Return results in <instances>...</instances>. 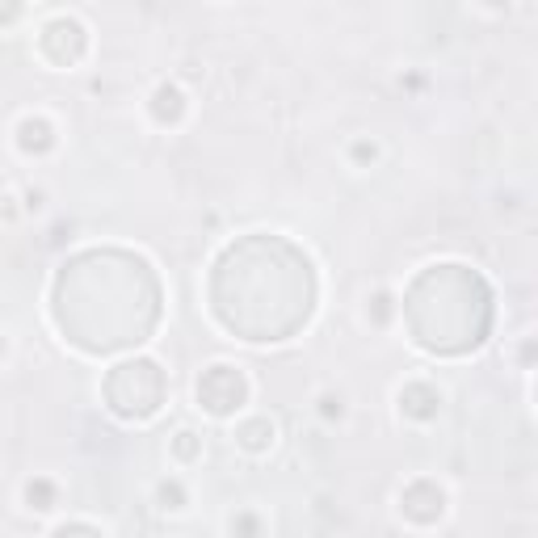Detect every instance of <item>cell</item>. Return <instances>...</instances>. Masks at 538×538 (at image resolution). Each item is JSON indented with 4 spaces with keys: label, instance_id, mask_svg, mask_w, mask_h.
Wrapping results in <instances>:
<instances>
[{
    "label": "cell",
    "instance_id": "obj_1",
    "mask_svg": "<svg viewBox=\"0 0 538 538\" xmlns=\"http://www.w3.org/2000/svg\"><path fill=\"white\" fill-rule=\"evenodd\" d=\"M312 265L278 235H248L215 265V316L245 341H286L312 316Z\"/></svg>",
    "mask_w": 538,
    "mask_h": 538
},
{
    "label": "cell",
    "instance_id": "obj_2",
    "mask_svg": "<svg viewBox=\"0 0 538 538\" xmlns=\"http://www.w3.org/2000/svg\"><path fill=\"white\" fill-rule=\"evenodd\" d=\"M412 337L433 353H467L476 350L492 328V294L480 274L463 265H437L425 269L412 282L408 299Z\"/></svg>",
    "mask_w": 538,
    "mask_h": 538
},
{
    "label": "cell",
    "instance_id": "obj_3",
    "mask_svg": "<svg viewBox=\"0 0 538 538\" xmlns=\"http://www.w3.org/2000/svg\"><path fill=\"white\" fill-rule=\"evenodd\" d=\"M106 399L110 408L127 421H143L160 408L164 399V370L148 358H135V362H122L110 370L106 379Z\"/></svg>",
    "mask_w": 538,
    "mask_h": 538
},
{
    "label": "cell",
    "instance_id": "obj_4",
    "mask_svg": "<svg viewBox=\"0 0 538 538\" xmlns=\"http://www.w3.org/2000/svg\"><path fill=\"white\" fill-rule=\"evenodd\" d=\"M248 396V383L240 370H232V366H211L207 375L198 379V399L202 408L215 412V417H227V412H235L240 404H245Z\"/></svg>",
    "mask_w": 538,
    "mask_h": 538
},
{
    "label": "cell",
    "instance_id": "obj_5",
    "mask_svg": "<svg viewBox=\"0 0 538 538\" xmlns=\"http://www.w3.org/2000/svg\"><path fill=\"white\" fill-rule=\"evenodd\" d=\"M43 51H47L55 63H76L84 55V30L81 22H72V17H59V22L47 25V34H43Z\"/></svg>",
    "mask_w": 538,
    "mask_h": 538
},
{
    "label": "cell",
    "instance_id": "obj_6",
    "mask_svg": "<svg viewBox=\"0 0 538 538\" xmlns=\"http://www.w3.org/2000/svg\"><path fill=\"white\" fill-rule=\"evenodd\" d=\"M399 504H404V514H408L412 522H437V517H442V488L429 480H417L412 488H404Z\"/></svg>",
    "mask_w": 538,
    "mask_h": 538
},
{
    "label": "cell",
    "instance_id": "obj_7",
    "mask_svg": "<svg viewBox=\"0 0 538 538\" xmlns=\"http://www.w3.org/2000/svg\"><path fill=\"white\" fill-rule=\"evenodd\" d=\"M399 408L408 412V417H417V421H429L433 412H437V391H433L429 383H412L399 391Z\"/></svg>",
    "mask_w": 538,
    "mask_h": 538
},
{
    "label": "cell",
    "instance_id": "obj_8",
    "mask_svg": "<svg viewBox=\"0 0 538 538\" xmlns=\"http://www.w3.org/2000/svg\"><path fill=\"white\" fill-rule=\"evenodd\" d=\"M17 135H22V148H25V152H47L51 143H55V135H51V127L43 122V118H25Z\"/></svg>",
    "mask_w": 538,
    "mask_h": 538
},
{
    "label": "cell",
    "instance_id": "obj_9",
    "mask_svg": "<svg viewBox=\"0 0 538 538\" xmlns=\"http://www.w3.org/2000/svg\"><path fill=\"white\" fill-rule=\"evenodd\" d=\"M181 110H186V101H181V93H177L173 84H164V89H156L152 114L160 118V122H177V118H181Z\"/></svg>",
    "mask_w": 538,
    "mask_h": 538
},
{
    "label": "cell",
    "instance_id": "obj_10",
    "mask_svg": "<svg viewBox=\"0 0 538 538\" xmlns=\"http://www.w3.org/2000/svg\"><path fill=\"white\" fill-rule=\"evenodd\" d=\"M240 442H245L248 450H265V446L274 442V425L269 421H248L245 429H240Z\"/></svg>",
    "mask_w": 538,
    "mask_h": 538
},
{
    "label": "cell",
    "instance_id": "obj_11",
    "mask_svg": "<svg viewBox=\"0 0 538 538\" xmlns=\"http://www.w3.org/2000/svg\"><path fill=\"white\" fill-rule=\"evenodd\" d=\"M25 496H30V504H34V509H51V501H55V488H51L47 480H34L30 488H25Z\"/></svg>",
    "mask_w": 538,
    "mask_h": 538
},
{
    "label": "cell",
    "instance_id": "obj_12",
    "mask_svg": "<svg viewBox=\"0 0 538 538\" xmlns=\"http://www.w3.org/2000/svg\"><path fill=\"white\" fill-rule=\"evenodd\" d=\"M232 530H235L240 538H257V517H253V514H240V517L232 522Z\"/></svg>",
    "mask_w": 538,
    "mask_h": 538
},
{
    "label": "cell",
    "instance_id": "obj_13",
    "mask_svg": "<svg viewBox=\"0 0 538 538\" xmlns=\"http://www.w3.org/2000/svg\"><path fill=\"white\" fill-rule=\"evenodd\" d=\"M177 455H181V458H194V455H198V442H194V433H177Z\"/></svg>",
    "mask_w": 538,
    "mask_h": 538
},
{
    "label": "cell",
    "instance_id": "obj_14",
    "mask_svg": "<svg viewBox=\"0 0 538 538\" xmlns=\"http://www.w3.org/2000/svg\"><path fill=\"white\" fill-rule=\"evenodd\" d=\"M55 538H101L93 526H63Z\"/></svg>",
    "mask_w": 538,
    "mask_h": 538
},
{
    "label": "cell",
    "instance_id": "obj_15",
    "mask_svg": "<svg viewBox=\"0 0 538 538\" xmlns=\"http://www.w3.org/2000/svg\"><path fill=\"white\" fill-rule=\"evenodd\" d=\"M160 501L168 504V509H177V504H181V488H177V484H164V488H160Z\"/></svg>",
    "mask_w": 538,
    "mask_h": 538
},
{
    "label": "cell",
    "instance_id": "obj_16",
    "mask_svg": "<svg viewBox=\"0 0 538 538\" xmlns=\"http://www.w3.org/2000/svg\"><path fill=\"white\" fill-rule=\"evenodd\" d=\"M0 353H5V341H0Z\"/></svg>",
    "mask_w": 538,
    "mask_h": 538
}]
</instances>
